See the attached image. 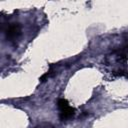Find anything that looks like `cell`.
Masks as SVG:
<instances>
[{
	"mask_svg": "<svg viewBox=\"0 0 128 128\" xmlns=\"http://www.w3.org/2000/svg\"><path fill=\"white\" fill-rule=\"evenodd\" d=\"M127 77H128V76H127Z\"/></svg>",
	"mask_w": 128,
	"mask_h": 128,
	"instance_id": "4",
	"label": "cell"
},
{
	"mask_svg": "<svg viewBox=\"0 0 128 128\" xmlns=\"http://www.w3.org/2000/svg\"><path fill=\"white\" fill-rule=\"evenodd\" d=\"M5 36L6 39L9 41H14L19 38L21 35V26L19 23H11L5 29Z\"/></svg>",
	"mask_w": 128,
	"mask_h": 128,
	"instance_id": "2",
	"label": "cell"
},
{
	"mask_svg": "<svg viewBox=\"0 0 128 128\" xmlns=\"http://www.w3.org/2000/svg\"><path fill=\"white\" fill-rule=\"evenodd\" d=\"M57 106L59 109V118L62 121H67L70 120L74 117L75 115V109L70 106L69 102L64 99V98H60L57 101Z\"/></svg>",
	"mask_w": 128,
	"mask_h": 128,
	"instance_id": "1",
	"label": "cell"
},
{
	"mask_svg": "<svg viewBox=\"0 0 128 128\" xmlns=\"http://www.w3.org/2000/svg\"><path fill=\"white\" fill-rule=\"evenodd\" d=\"M34 128H55L51 123H47V122H43V123H40L38 125H36Z\"/></svg>",
	"mask_w": 128,
	"mask_h": 128,
	"instance_id": "3",
	"label": "cell"
}]
</instances>
